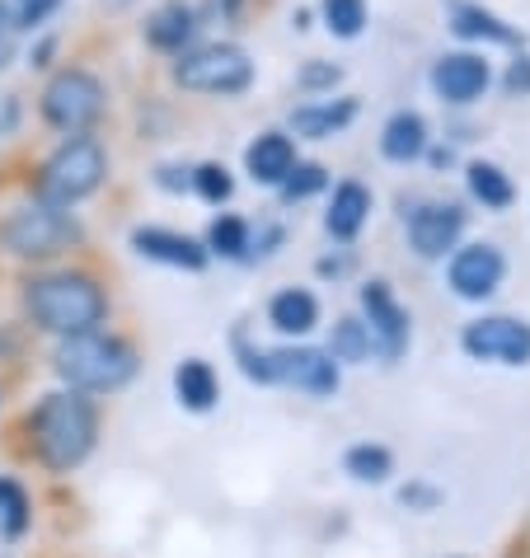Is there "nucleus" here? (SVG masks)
<instances>
[{"label": "nucleus", "mask_w": 530, "mask_h": 558, "mask_svg": "<svg viewBox=\"0 0 530 558\" xmlns=\"http://www.w3.org/2000/svg\"><path fill=\"white\" fill-rule=\"evenodd\" d=\"M28 432H34V456L48 470L67 474L95 451L99 417L81 390H57V395H43V404L28 417Z\"/></svg>", "instance_id": "f257e3e1"}, {"label": "nucleus", "mask_w": 530, "mask_h": 558, "mask_svg": "<svg viewBox=\"0 0 530 558\" xmlns=\"http://www.w3.org/2000/svg\"><path fill=\"white\" fill-rule=\"evenodd\" d=\"M28 315H34L38 329H48L57 338H75V333L99 329L108 319V296L85 272H52L28 282Z\"/></svg>", "instance_id": "f03ea898"}, {"label": "nucleus", "mask_w": 530, "mask_h": 558, "mask_svg": "<svg viewBox=\"0 0 530 558\" xmlns=\"http://www.w3.org/2000/svg\"><path fill=\"white\" fill-rule=\"evenodd\" d=\"M57 376L81 395H108L136 376V352L113 333L89 329L57 348Z\"/></svg>", "instance_id": "7ed1b4c3"}, {"label": "nucleus", "mask_w": 530, "mask_h": 558, "mask_svg": "<svg viewBox=\"0 0 530 558\" xmlns=\"http://www.w3.org/2000/svg\"><path fill=\"white\" fill-rule=\"evenodd\" d=\"M108 174V155L95 136H71L67 146H61L48 165H43L38 174V197L52 207H75L85 203L89 193H99V183Z\"/></svg>", "instance_id": "20e7f679"}, {"label": "nucleus", "mask_w": 530, "mask_h": 558, "mask_svg": "<svg viewBox=\"0 0 530 558\" xmlns=\"http://www.w3.org/2000/svg\"><path fill=\"white\" fill-rule=\"evenodd\" d=\"M75 235H81L75 221L52 203L14 207L5 221H0V244H5L14 258H57L61 250H71Z\"/></svg>", "instance_id": "39448f33"}, {"label": "nucleus", "mask_w": 530, "mask_h": 558, "mask_svg": "<svg viewBox=\"0 0 530 558\" xmlns=\"http://www.w3.org/2000/svg\"><path fill=\"white\" fill-rule=\"evenodd\" d=\"M104 99L108 95L95 75L71 66V71H57L48 89H43V118H48V128H57V132L81 136L104 118Z\"/></svg>", "instance_id": "423d86ee"}, {"label": "nucleus", "mask_w": 530, "mask_h": 558, "mask_svg": "<svg viewBox=\"0 0 530 558\" xmlns=\"http://www.w3.org/2000/svg\"><path fill=\"white\" fill-rule=\"evenodd\" d=\"M174 81L197 95H240L254 81V61H249L236 43H212V48L183 52L174 66Z\"/></svg>", "instance_id": "0eeeda50"}, {"label": "nucleus", "mask_w": 530, "mask_h": 558, "mask_svg": "<svg viewBox=\"0 0 530 558\" xmlns=\"http://www.w3.org/2000/svg\"><path fill=\"white\" fill-rule=\"evenodd\" d=\"M465 352L474 362H503V366H526L530 362V324L493 315V319H474L465 329Z\"/></svg>", "instance_id": "6e6552de"}, {"label": "nucleus", "mask_w": 530, "mask_h": 558, "mask_svg": "<svg viewBox=\"0 0 530 558\" xmlns=\"http://www.w3.org/2000/svg\"><path fill=\"white\" fill-rule=\"evenodd\" d=\"M268 376L296 385V390H310V395H334L338 390L334 356L310 352V348H282V352H273L268 356Z\"/></svg>", "instance_id": "1a4fd4ad"}, {"label": "nucleus", "mask_w": 530, "mask_h": 558, "mask_svg": "<svg viewBox=\"0 0 530 558\" xmlns=\"http://www.w3.org/2000/svg\"><path fill=\"white\" fill-rule=\"evenodd\" d=\"M503 272H507V263L493 244H470V250H460L450 258V287H456V296H465V301L493 296Z\"/></svg>", "instance_id": "9d476101"}, {"label": "nucleus", "mask_w": 530, "mask_h": 558, "mask_svg": "<svg viewBox=\"0 0 530 558\" xmlns=\"http://www.w3.org/2000/svg\"><path fill=\"white\" fill-rule=\"evenodd\" d=\"M362 310H366V333L385 356H399L403 343H409V315L395 305L385 282L362 287Z\"/></svg>", "instance_id": "9b49d317"}, {"label": "nucleus", "mask_w": 530, "mask_h": 558, "mask_svg": "<svg viewBox=\"0 0 530 558\" xmlns=\"http://www.w3.org/2000/svg\"><path fill=\"white\" fill-rule=\"evenodd\" d=\"M460 230H465V211H460V207L432 203V207H423V211H413L409 240H413V250L423 254V258H442L446 250H456Z\"/></svg>", "instance_id": "f8f14e48"}, {"label": "nucleus", "mask_w": 530, "mask_h": 558, "mask_svg": "<svg viewBox=\"0 0 530 558\" xmlns=\"http://www.w3.org/2000/svg\"><path fill=\"white\" fill-rule=\"evenodd\" d=\"M432 89L442 95L446 104H470L489 89V61L474 57V52H456V57H442L432 71Z\"/></svg>", "instance_id": "ddd939ff"}, {"label": "nucleus", "mask_w": 530, "mask_h": 558, "mask_svg": "<svg viewBox=\"0 0 530 558\" xmlns=\"http://www.w3.org/2000/svg\"><path fill=\"white\" fill-rule=\"evenodd\" d=\"M132 244H136V254H146V258H155V263H169V268H189V272H197L202 263H207V250H202L197 240L174 235V230H160V226L136 230Z\"/></svg>", "instance_id": "4468645a"}, {"label": "nucleus", "mask_w": 530, "mask_h": 558, "mask_svg": "<svg viewBox=\"0 0 530 558\" xmlns=\"http://www.w3.org/2000/svg\"><path fill=\"white\" fill-rule=\"evenodd\" d=\"M244 165H249V174H254V183H282V179L291 174V165H296L291 136H282V132H263L258 142L244 150Z\"/></svg>", "instance_id": "2eb2a0df"}, {"label": "nucleus", "mask_w": 530, "mask_h": 558, "mask_svg": "<svg viewBox=\"0 0 530 558\" xmlns=\"http://www.w3.org/2000/svg\"><path fill=\"white\" fill-rule=\"evenodd\" d=\"M193 34H197V10L183 5V0L160 5L146 24V43L160 48V52H183V43H193Z\"/></svg>", "instance_id": "dca6fc26"}, {"label": "nucleus", "mask_w": 530, "mask_h": 558, "mask_svg": "<svg viewBox=\"0 0 530 558\" xmlns=\"http://www.w3.org/2000/svg\"><path fill=\"white\" fill-rule=\"evenodd\" d=\"M366 211H371V193L362 189V183H342V189L334 193V207H329V216H324V226H329L334 240H352L357 230H362Z\"/></svg>", "instance_id": "f3484780"}, {"label": "nucleus", "mask_w": 530, "mask_h": 558, "mask_svg": "<svg viewBox=\"0 0 530 558\" xmlns=\"http://www.w3.org/2000/svg\"><path fill=\"white\" fill-rule=\"evenodd\" d=\"M268 319H273V329H282V333H310L320 324V305L310 291H277L273 305H268Z\"/></svg>", "instance_id": "a211bd4d"}, {"label": "nucleus", "mask_w": 530, "mask_h": 558, "mask_svg": "<svg viewBox=\"0 0 530 558\" xmlns=\"http://www.w3.org/2000/svg\"><path fill=\"white\" fill-rule=\"evenodd\" d=\"M352 113H357V108H352V99H329V104H305V108H296V113H291V128H296V136H315V142H320V136H334L338 128H348V122H352Z\"/></svg>", "instance_id": "6ab92c4d"}, {"label": "nucleus", "mask_w": 530, "mask_h": 558, "mask_svg": "<svg viewBox=\"0 0 530 558\" xmlns=\"http://www.w3.org/2000/svg\"><path fill=\"white\" fill-rule=\"evenodd\" d=\"M381 150L389 160H418L427 150V128L418 113H395L385 122V136H381Z\"/></svg>", "instance_id": "aec40b11"}, {"label": "nucleus", "mask_w": 530, "mask_h": 558, "mask_svg": "<svg viewBox=\"0 0 530 558\" xmlns=\"http://www.w3.org/2000/svg\"><path fill=\"white\" fill-rule=\"evenodd\" d=\"M450 20H456V34L465 38H489V43H517V34L497 20V14L489 10H479V5H465V0H456L450 5Z\"/></svg>", "instance_id": "412c9836"}, {"label": "nucleus", "mask_w": 530, "mask_h": 558, "mask_svg": "<svg viewBox=\"0 0 530 558\" xmlns=\"http://www.w3.org/2000/svg\"><path fill=\"white\" fill-rule=\"evenodd\" d=\"M174 390H179V399L189 409H212L216 404V376H212V366L207 362H183L179 371H174Z\"/></svg>", "instance_id": "4be33fe9"}, {"label": "nucleus", "mask_w": 530, "mask_h": 558, "mask_svg": "<svg viewBox=\"0 0 530 558\" xmlns=\"http://www.w3.org/2000/svg\"><path fill=\"white\" fill-rule=\"evenodd\" d=\"M470 193L483 207H507L511 203V183L497 165H470Z\"/></svg>", "instance_id": "5701e85b"}, {"label": "nucleus", "mask_w": 530, "mask_h": 558, "mask_svg": "<svg viewBox=\"0 0 530 558\" xmlns=\"http://www.w3.org/2000/svg\"><path fill=\"white\" fill-rule=\"evenodd\" d=\"M342 464H348V474L362 478V484H385L389 478V451L385 446H352Z\"/></svg>", "instance_id": "b1692460"}, {"label": "nucleus", "mask_w": 530, "mask_h": 558, "mask_svg": "<svg viewBox=\"0 0 530 558\" xmlns=\"http://www.w3.org/2000/svg\"><path fill=\"white\" fill-rule=\"evenodd\" d=\"M324 20H329L338 38H357L366 24V5L362 0H324Z\"/></svg>", "instance_id": "393cba45"}, {"label": "nucleus", "mask_w": 530, "mask_h": 558, "mask_svg": "<svg viewBox=\"0 0 530 558\" xmlns=\"http://www.w3.org/2000/svg\"><path fill=\"white\" fill-rule=\"evenodd\" d=\"M376 348L371 343V333H366V324H357V319H342L338 329H334V356L338 362H362V356Z\"/></svg>", "instance_id": "a878e982"}, {"label": "nucleus", "mask_w": 530, "mask_h": 558, "mask_svg": "<svg viewBox=\"0 0 530 558\" xmlns=\"http://www.w3.org/2000/svg\"><path fill=\"white\" fill-rule=\"evenodd\" d=\"M207 244H212L216 254H230V258H236V254H244V244H249V230H244V221H240V216H221V221L212 226Z\"/></svg>", "instance_id": "bb28decb"}, {"label": "nucleus", "mask_w": 530, "mask_h": 558, "mask_svg": "<svg viewBox=\"0 0 530 558\" xmlns=\"http://www.w3.org/2000/svg\"><path fill=\"white\" fill-rule=\"evenodd\" d=\"M315 189H324V169L320 165H291V174L282 179V193L291 197V203L296 197H310Z\"/></svg>", "instance_id": "cd10ccee"}, {"label": "nucleus", "mask_w": 530, "mask_h": 558, "mask_svg": "<svg viewBox=\"0 0 530 558\" xmlns=\"http://www.w3.org/2000/svg\"><path fill=\"white\" fill-rule=\"evenodd\" d=\"M0 521H5L10 535H20L24 521H28V502H24V493L14 484H0Z\"/></svg>", "instance_id": "c85d7f7f"}, {"label": "nucleus", "mask_w": 530, "mask_h": 558, "mask_svg": "<svg viewBox=\"0 0 530 558\" xmlns=\"http://www.w3.org/2000/svg\"><path fill=\"white\" fill-rule=\"evenodd\" d=\"M193 183H197V193L207 197V203H226V197H230V174L221 165H202L193 174Z\"/></svg>", "instance_id": "c756f323"}, {"label": "nucleus", "mask_w": 530, "mask_h": 558, "mask_svg": "<svg viewBox=\"0 0 530 558\" xmlns=\"http://www.w3.org/2000/svg\"><path fill=\"white\" fill-rule=\"evenodd\" d=\"M61 0H14V28H38Z\"/></svg>", "instance_id": "7c9ffc66"}, {"label": "nucleus", "mask_w": 530, "mask_h": 558, "mask_svg": "<svg viewBox=\"0 0 530 558\" xmlns=\"http://www.w3.org/2000/svg\"><path fill=\"white\" fill-rule=\"evenodd\" d=\"M301 85H305V89L338 85V66H305V71H301Z\"/></svg>", "instance_id": "2f4dec72"}, {"label": "nucleus", "mask_w": 530, "mask_h": 558, "mask_svg": "<svg viewBox=\"0 0 530 558\" xmlns=\"http://www.w3.org/2000/svg\"><path fill=\"white\" fill-rule=\"evenodd\" d=\"M507 89H511V95H526V89H530V61H517V66L507 71Z\"/></svg>", "instance_id": "473e14b6"}, {"label": "nucleus", "mask_w": 530, "mask_h": 558, "mask_svg": "<svg viewBox=\"0 0 530 558\" xmlns=\"http://www.w3.org/2000/svg\"><path fill=\"white\" fill-rule=\"evenodd\" d=\"M10 28H14V14H10V5H5V0H0V43L10 38Z\"/></svg>", "instance_id": "72a5a7b5"}]
</instances>
